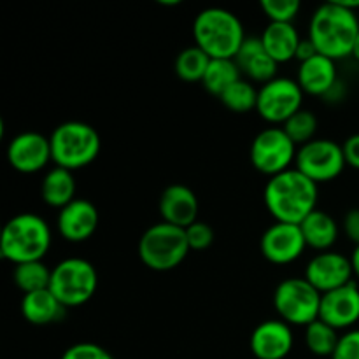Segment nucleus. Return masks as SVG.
I'll return each mask as SVG.
<instances>
[{
  "label": "nucleus",
  "mask_w": 359,
  "mask_h": 359,
  "mask_svg": "<svg viewBox=\"0 0 359 359\" xmlns=\"http://www.w3.org/2000/svg\"><path fill=\"white\" fill-rule=\"evenodd\" d=\"M318 184L293 167L269 179L263 198L277 223L300 224L318 209Z\"/></svg>",
  "instance_id": "f257e3e1"
},
{
  "label": "nucleus",
  "mask_w": 359,
  "mask_h": 359,
  "mask_svg": "<svg viewBox=\"0 0 359 359\" xmlns=\"http://www.w3.org/2000/svg\"><path fill=\"white\" fill-rule=\"evenodd\" d=\"M358 34L359 20L356 13L340 6L337 0L319 6L309 25V39L314 42L319 55L328 56L335 62L353 56Z\"/></svg>",
  "instance_id": "f03ea898"
},
{
  "label": "nucleus",
  "mask_w": 359,
  "mask_h": 359,
  "mask_svg": "<svg viewBox=\"0 0 359 359\" xmlns=\"http://www.w3.org/2000/svg\"><path fill=\"white\" fill-rule=\"evenodd\" d=\"M195 46L212 60H235L245 37L244 25L237 14L223 7H207L193 21Z\"/></svg>",
  "instance_id": "7ed1b4c3"
},
{
  "label": "nucleus",
  "mask_w": 359,
  "mask_h": 359,
  "mask_svg": "<svg viewBox=\"0 0 359 359\" xmlns=\"http://www.w3.org/2000/svg\"><path fill=\"white\" fill-rule=\"evenodd\" d=\"M51 248V228L44 217L21 212L11 217L0 235V256L13 265L42 262Z\"/></svg>",
  "instance_id": "20e7f679"
},
{
  "label": "nucleus",
  "mask_w": 359,
  "mask_h": 359,
  "mask_svg": "<svg viewBox=\"0 0 359 359\" xmlns=\"http://www.w3.org/2000/svg\"><path fill=\"white\" fill-rule=\"evenodd\" d=\"M56 167L74 172L93 163L100 154V133L84 121H65L49 135Z\"/></svg>",
  "instance_id": "39448f33"
},
{
  "label": "nucleus",
  "mask_w": 359,
  "mask_h": 359,
  "mask_svg": "<svg viewBox=\"0 0 359 359\" xmlns=\"http://www.w3.org/2000/svg\"><path fill=\"white\" fill-rule=\"evenodd\" d=\"M188 237L184 228L165 221L153 224L139 241V258L154 272H168L181 265L189 255Z\"/></svg>",
  "instance_id": "423d86ee"
},
{
  "label": "nucleus",
  "mask_w": 359,
  "mask_h": 359,
  "mask_svg": "<svg viewBox=\"0 0 359 359\" xmlns=\"http://www.w3.org/2000/svg\"><path fill=\"white\" fill-rule=\"evenodd\" d=\"M97 269L84 258H67L51 270L49 291L67 309L88 304L97 293Z\"/></svg>",
  "instance_id": "0eeeda50"
},
{
  "label": "nucleus",
  "mask_w": 359,
  "mask_h": 359,
  "mask_svg": "<svg viewBox=\"0 0 359 359\" xmlns=\"http://www.w3.org/2000/svg\"><path fill=\"white\" fill-rule=\"evenodd\" d=\"M323 294L305 277L284 279L273 291V309L290 326H304L319 319Z\"/></svg>",
  "instance_id": "6e6552de"
},
{
  "label": "nucleus",
  "mask_w": 359,
  "mask_h": 359,
  "mask_svg": "<svg viewBox=\"0 0 359 359\" xmlns=\"http://www.w3.org/2000/svg\"><path fill=\"white\" fill-rule=\"evenodd\" d=\"M297 153V144L286 135L280 126H269L252 140L251 163L259 174L276 177L293 168Z\"/></svg>",
  "instance_id": "1a4fd4ad"
},
{
  "label": "nucleus",
  "mask_w": 359,
  "mask_h": 359,
  "mask_svg": "<svg viewBox=\"0 0 359 359\" xmlns=\"http://www.w3.org/2000/svg\"><path fill=\"white\" fill-rule=\"evenodd\" d=\"M346 156L340 144L332 139H314L297 153L294 168L307 175L316 184L330 182L346 168Z\"/></svg>",
  "instance_id": "9d476101"
},
{
  "label": "nucleus",
  "mask_w": 359,
  "mask_h": 359,
  "mask_svg": "<svg viewBox=\"0 0 359 359\" xmlns=\"http://www.w3.org/2000/svg\"><path fill=\"white\" fill-rule=\"evenodd\" d=\"M304 90L290 77H276L258 90L256 111L270 125H280L302 111Z\"/></svg>",
  "instance_id": "9b49d317"
},
{
  "label": "nucleus",
  "mask_w": 359,
  "mask_h": 359,
  "mask_svg": "<svg viewBox=\"0 0 359 359\" xmlns=\"http://www.w3.org/2000/svg\"><path fill=\"white\" fill-rule=\"evenodd\" d=\"M307 242L302 233L300 224L277 223L266 228L259 241V251L266 262L273 265H287L304 255Z\"/></svg>",
  "instance_id": "f8f14e48"
},
{
  "label": "nucleus",
  "mask_w": 359,
  "mask_h": 359,
  "mask_svg": "<svg viewBox=\"0 0 359 359\" xmlns=\"http://www.w3.org/2000/svg\"><path fill=\"white\" fill-rule=\"evenodd\" d=\"M304 277L319 293L325 294L353 283V263H351V258L344 256L342 252H319L309 262Z\"/></svg>",
  "instance_id": "ddd939ff"
},
{
  "label": "nucleus",
  "mask_w": 359,
  "mask_h": 359,
  "mask_svg": "<svg viewBox=\"0 0 359 359\" xmlns=\"http://www.w3.org/2000/svg\"><path fill=\"white\" fill-rule=\"evenodd\" d=\"M7 161L20 174H37L53 161L49 137L39 132L18 133L7 146Z\"/></svg>",
  "instance_id": "4468645a"
},
{
  "label": "nucleus",
  "mask_w": 359,
  "mask_h": 359,
  "mask_svg": "<svg viewBox=\"0 0 359 359\" xmlns=\"http://www.w3.org/2000/svg\"><path fill=\"white\" fill-rule=\"evenodd\" d=\"M319 319L335 330H347L359 321V286L356 280L325 293Z\"/></svg>",
  "instance_id": "2eb2a0df"
},
{
  "label": "nucleus",
  "mask_w": 359,
  "mask_h": 359,
  "mask_svg": "<svg viewBox=\"0 0 359 359\" xmlns=\"http://www.w3.org/2000/svg\"><path fill=\"white\" fill-rule=\"evenodd\" d=\"M98 223H100V214H98L97 207L90 200L76 198L60 210L56 226H58L60 235L67 242L81 244L93 237Z\"/></svg>",
  "instance_id": "dca6fc26"
},
{
  "label": "nucleus",
  "mask_w": 359,
  "mask_h": 359,
  "mask_svg": "<svg viewBox=\"0 0 359 359\" xmlns=\"http://www.w3.org/2000/svg\"><path fill=\"white\" fill-rule=\"evenodd\" d=\"M249 346L258 359H284L293 351L294 337L283 319H269L252 330Z\"/></svg>",
  "instance_id": "f3484780"
},
{
  "label": "nucleus",
  "mask_w": 359,
  "mask_h": 359,
  "mask_svg": "<svg viewBox=\"0 0 359 359\" xmlns=\"http://www.w3.org/2000/svg\"><path fill=\"white\" fill-rule=\"evenodd\" d=\"M200 203L195 191L184 184H170L160 196V214L165 223L179 228H188L198 221Z\"/></svg>",
  "instance_id": "a211bd4d"
},
{
  "label": "nucleus",
  "mask_w": 359,
  "mask_h": 359,
  "mask_svg": "<svg viewBox=\"0 0 359 359\" xmlns=\"http://www.w3.org/2000/svg\"><path fill=\"white\" fill-rule=\"evenodd\" d=\"M297 83L304 90V93L314 97H326L339 83L337 62L328 56L318 55L307 62L300 63Z\"/></svg>",
  "instance_id": "6ab92c4d"
},
{
  "label": "nucleus",
  "mask_w": 359,
  "mask_h": 359,
  "mask_svg": "<svg viewBox=\"0 0 359 359\" xmlns=\"http://www.w3.org/2000/svg\"><path fill=\"white\" fill-rule=\"evenodd\" d=\"M235 62H237L238 69H241L244 76L262 84H266L269 81L276 79L277 67H279L276 60L266 53L265 46H263L259 37L245 39L241 51L235 56Z\"/></svg>",
  "instance_id": "aec40b11"
},
{
  "label": "nucleus",
  "mask_w": 359,
  "mask_h": 359,
  "mask_svg": "<svg viewBox=\"0 0 359 359\" xmlns=\"http://www.w3.org/2000/svg\"><path fill=\"white\" fill-rule=\"evenodd\" d=\"M67 314V307L49 290L23 294L21 316L34 326H48L60 323Z\"/></svg>",
  "instance_id": "412c9836"
},
{
  "label": "nucleus",
  "mask_w": 359,
  "mask_h": 359,
  "mask_svg": "<svg viewBox=\"0 0 359 359\" xmlns=\"http://www.w3.org/2000/svg\"><path fill=\"white\" fill-rule=\"evenodd\" d=\"M259 39L277 65L297 58V49L302 41L293 23H269Z\"/></svg>",
  "instance_id": "4be33fe9"
},
{
  "label": "nucleus",
  "mask_w": 359,
  "mask_h": 359,
  "mask_svg": "<svg viewBox=\"0 0 359 359\" xmlns=\"http://www.w3.org/2000/svg\"><path fill=\"white\" fill-rule=\"evenodd\" d=\"M300 228L307 248L316 249V251H330L339 241V224L325 210L316 209L311 216L302 221Z\"/></svg>",
  "instance_id": "5701e85b"
},
{
  "label": "nucleus",
  "mask_w": 359,
  "mask_h": 359,
  "mask_svg": "<svg viewBox=\"0 0 359 359\" xmlns=\"http://www.w3.org/2000/svg\"><path fill=\"white\" fill-rule=\"evenodd\" d=\"M41 196L46 205L60 209L76 200V179L67 168L55 167L46 172L41 184Z\"/></svg>",
  "instance_id": "b1692460"
},
{
  "label": "nucleus",
  "mask_w": 359,
  "mask_h": 359,
  "mask_svg": "<svg viewBox=\"0 0 359 359\" xmlns=\"http://www.w3.org/2000/svg\"><path fill=\"white\" fill-rule=\"evenodd\" d=\"M242 79V72L235 60H210L202 84L210 95L221 97L231 84Z\"/></svg>",
  "instance_id": "393cba45"
},
{
  "label": "nucleus",
  "mask_w": 359,
  "mask_h": 359,
  "mask_svg": "<svg viewBox=\"0 0 359 359\" xmlns=\"http://www.w3.org/2000/svg\"><path fill=\"white\" fill-rule=\"evenodd\" d=\"M210 60L212 58L198 46L186 48L175 58V74L179 79L186 81V83H202Z\"/></svg>",
  "instance_id": "a878e982"
},
{
  "label": "nucleus",
  "mask_w": 359,
  "mask_h": 359,
  "mask_svg": "<svg viewBox=\"0 0 359 359\" xmlns=\"http://www.w3.org/2000/svg\"><path fill=\"white\" fill-rule=\"evenodd\" d=\"M13 280L18 290L23 291V294L49 290L51 270L46 266L44 262L21 263V265H14Z\"/></svg>",
  "instance_id": "bb28decb"
},
{
  "label": "nucleus",
  "mask_w": 359,
  "mask_h": 359,
  "mask_svg": "<svg viewBox=\"0 0 359 359\" xmlns=\"http://www.w3.org/2000/svg\"><path fill=\"white\" fill-rule=\"evenodd\" d=\"M339 330L326 325L321 319L311 323V325L305 328V344H307L309 351H311L312 354H316V356L332 358L337 346H339Z\"/></svg>",
  "instance_id": "cd10ccee"
},
{
  "label": "nucleus",
  "mask_w": 359,
  "mask_h": 359,
  "mask_svg": "<svg viewBox=\"0 0 359 359\" xmlns=\"http://www.w3.org/2000/svg\"><path fill=\"white\" fill-rule=\"evenodd\" d=\"M223 105L237 114H245L256 109L258 105V90L249 81L241 79L231 84L226 91L219 97Z\"/></svg>",
  "instance_id": "c85d7f7f"
},
{
  "label": "nucleus",
  "mask_w": 359,
  "mask_h": 359,
  "mask_svg": "<svg viewBox=\"0 0 359 359\" xmlns=\"http://www.w3.org/2000/svg\"><path fill=\"white\" fill-rule=\"evenodd\" d=\"M283 130L297 146L302 147L314 140L316 132H318V118L312 111L302 109L284 123Z\"/></svg>",
  "instance_id": "c756f323"
},
{
  "label": "nucleus",
  "mask_w": 359,
  "mask_h": 359,
  "mask_svg": "<svg viewBox=\"0 0 359 359\" xmlns=\"http://www.w3.org/2000/svg\"><path fill=\"white\" fill-rule=\"evenodd\" d=\"M259 7L270 23H293L300 13L302 4L300 0H262Z\"/></svg>",
  "instance_id": "7c9ffc66"
},
{
  "label": "nucleus",
  "mask_w": 359,
  "mask_h": 359,
  "mask_svg": "<svg viewBox=\"0 0 359 359\" xmlns=\"http://www.w3.org/2000/svg\"><path fill=\"white\" fill-rule=\"evenodd\" d=\"M186 237L191 251H205L214 242V230L203 221H195L186 228Z\"/></svg>",
  "instance_id": "2f4dec72"
},
{
  "label": "nucleus",
  "mask_w": 359,
  "mask_h": 359,
  "mask_svg": "<svg viewBox=\"0 0 359 359\" xmlns=\"http://www.w3.org/2000/svg\"><path fill=\"white\" fill-rule=\"evenodd\" d=\"M60 359H114L109 351L93 342H79L70 346Z\"/></svg>",
  "instance_id": "473e14b6"
},
{
  "label": "nucleus",
  "mask_w": 359,
  "mask_h": 359,
  "mask_svg": "<svg viewBox=\"0 0 359 359\" xmlns=\"http://www.w3.org/2000/svg\"><path fill=\"white\" fill-rule=\"evenodd\" d=\"M332 359H359V330H351L340 335Z\"/></svg>",
  "instance_id": "72a5a7b5"
},
{
  "label": "nucleus",
  "mask_w": 359,
  "mask_h": 359,
  "mask_svg": "<svg viewBox=\"0 0 359 359\" xmlns=\"http://www.w3.org/2000/svg\"><path fill=\"white\" fill-rule=\"evenodd\" d=\"M344 233L349 238L351 242L359 245V209H351L347 210V214L344 216Z\"/></svg>",
  "instance_id": "f704fd0d"
},
{
  "label": "nucleus",
  "mask_w": 359,
  "mask_h": 359,
  "mask_svg": "<svg viewBox=\"0 0 359 359\" xmlns=\"http://www.w3.org/2000/svg\"><path fill=\"white\" fill-rule=\"evenodd\" d=\"M342 149H344V156H346V163L349 165V167L359 170V133L351 135L349 139L344 142Z\"/></svg>",
  "instance_id": "c9c22d12"
},
{
  "label": "nucleus",
  "mask_w": 359,
  "mask_h": 359,
  "mask_svg": "<svg viewBox=\"0 0 359 359\" xmlns=\"http://www.w3.org/2000/svg\"><path fill=\"white\" fill-rule=\"evenodd\" d=\"M318 55H319V51H318V48L314 46V42H312L309 37L302 39L300 46H298V49H297V60H298V62L304 63V62H307V60L314 58V56H318Z\"/></svg>",
  "instance_id": "e433bc0d"
},
{
  "label": "nucleus",
  "mask_w": 359,
  "mask_h": 359,
  "mask_svg": "<svg viewBox=\"0 0 359 359\" xmlns=\"http://www.w3.org/2000/svg\"><path fill=\"white\" fill-rule=\"evenodd\" d=\"M351 263H353V270H354V277L359 280V245L354 248L353 256H351Z\"/></svg>",
  "instance_id": "4c0bfd02"
},
{
  "label": "nucleus",
  "mask_w": 359,
  "mask_h": 359,
  "mask_svg": "<svg viewBox=\"0 0 359 359\" xmlns=\"http://www.w3.org/2000/svg\"><path fill=\"white\" fill-rule=\"evenodd\" d=\"M353 56H354V58H356V60H358V62H359V34H358V37H356V42H354Z\"/></svg>",
  "instance_id": "58836bf2"
}]
</instances>
